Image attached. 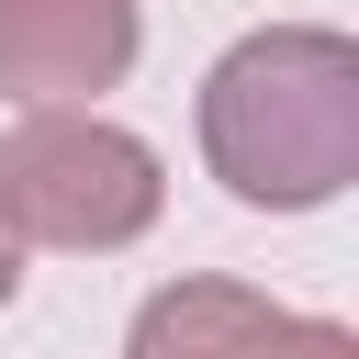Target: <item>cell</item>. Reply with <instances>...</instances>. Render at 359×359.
<instances>
[{"label":"cell","mask_w":359,"mask_h":359,"mask_svg":"<svg viewBox=\"0 0 359 359\" xmlns=\"http://www.w3.org/2000/svg\"><path fill=\"white\" fill-rule=\"evenodd\" d=\"M11 292H22V224L0 213V303H11Z\"/></svg>","instance_id":"5"},{"label":"cell","mask_w":359,"mask_h":359,"mask_svg":"<svg viewBox=\"0 0 359 359\" xmlns=\"http://www.w3.org/2000/svg\"><path fill=\"white\" fill-rule=\"evenodd\" d=\"M135 45H146L135 0H0V90L22 112L123 90Z\"/></svg>","instance_id":"4"},{"label":"cell","mask_w":359,"mask_h":359,"mask_svg":"<svg viewBox=\"0 0 359 359\" xmlns=\"http://www.w3.org/2000/svg\"><path fill=\"white\" fill-rule=\"evenodd\" d=\"M202 168L247 213H314L359 180V45L325 22H258L202 79Z\"/></svg>","instance_id":"1"},{"label":"cell","mask_w":359,"mask_h":359,"mask_svg":"<svg viewBox=\"0 0 359 359\" xmlns=\"http://www.w3.org/2000/svg\"><path fill=\"white\" fill-rule=\"evenodd\" d=\"M0 213L22 224V247L112 258L168 213V168L101 101H56V112H22L0 135Z\"/></svg>","instance_id":"2"},{"label":"cell","mask_w":359,"mask_h":359,"mask_svg":"<svg viewBox=\"0 0 359 359\" xmlns=\"http://www.w3.org/2000/svg\"><path fill=\"white\" fill-rule=\"evenodd\" d=\"M123 359H359L337 314H292L247 280H168L135 303Z\"/></svg>","instance_id":"3"}]
</instances>
